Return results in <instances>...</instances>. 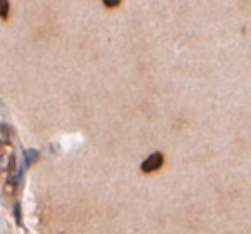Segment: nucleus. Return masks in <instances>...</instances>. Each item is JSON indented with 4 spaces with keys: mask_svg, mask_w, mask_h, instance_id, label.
<instances>
[{
    "mask_svg": "<svg viewBox=\"0 0 251 234\" xmlns=\"http://www.w3.org/2000/svg\"><path fill=\"white\" fill-rule=\"evenodd\" d=\"M165 158H164V154H160V152H155V154L148 155L147 158H145L143 162H141V171L145 172V174H150V172H157L158 169H162V165H164Z\"/></svg>",
    "mask_w": 251,
    "mask_h": 234,
    "instance_id": "f257e3e1",
    "label": "nucleus"
},
{
    "mask_svg": "<svg viewBox=\"0 0 251 234\" xmlns=\"http://www.w3.org/2000/svg\"><path fill=\"white\" fill-rule=\"evenodd\" d=\"M40 158V152L38 150H26L25 152V167H31L35 162H38Z\"/></svg>",
    "mask_w": 251,
    "mask_h": 234,
    "instance_id": "f03ea898",
    "label": "nucleus"
},
{
    "mask_svg": "<svg viewBox=\"0 0 251 234\" xmlns=\"http://www.w3.org/2000/svg\"><path fill=\"white\" fill-rule=\"evenodd\" d=\"M9 11H11V4H9L7 0H0V18L7 19L9 18Z\"/></svg>",
    "mask_w": 251,
    "mask_h": 234,
    "instance_id": "7ed1b4c3",
    "label": "nucleus"
},
{
    "mask_svg": "<svg viewBox=\"0 0 251 234\" xmlns=\"http://www.w3.org/2000/svg\"><path fill=\"white\" fill-rule=\"evenodd\" d=\"M14 217H16V220H18V224H19V226H21L23 219H21V205H19V203H16V208H14Z\"/></svg>",
    "mask_w": 251,
    "mask_h": 234,
    "instance_id": "20e7f679",
    "label": "nucleus"
},
{
    "mask_svg": "<svg viewBox=\"0 0 251 234\" xmlns=\"http://www.w3.org/2000/svg\"><path fill=\"white\" fill-rule=\"evenodd\" d=\"M103 4H105V7H117V5L121 4V2H117V0H115V2H110V0H105Z\"/></svg>",
    "mask_w": 251,
    "mask_h": 234,
    "instance_id": "39448f33",
    "label": "nucleus"
}]
</instances>
